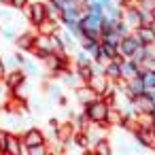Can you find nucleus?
Returning <instances> with one entry per match:
<instances>
[{"instance_id": "nucleus-1", "label": "nucleus", "mask_w": 155, "mask_h": 155, "mask_svg": "<svg viewBox=\"0 0 155 155\" xmlns=\"http://www.w3.org/2000/svg\"><path fill=\"white\" fill-rule=\"evenodd\" d=\"M110 108H113V104H110L108 100L100 98V96L94 98V100H89L87 104H83V110L87 113L89 121H91V123H100V125H108ZM108 127H110V125H108Z\"/></svg>"}, {"instance_id": "nucleus-2", "label": "nucleus", "mask_w": 155, "mask_h": 155, "mask_svg": "<svg viewBox=\"0 0 155 155\" xmlns=\"http://www.w3.org/2000/svg\"><path fill=\"white\" fill-rule=\"evenodd\" d=\"M45 70L49 72V77H62L66 70H70V53H58L53 51L45 62Z\"/></svg>"}, {"instance_id": "nucleus-3", "label": "nucleus", "mask_w": 155, "mask_h": 155, "mask_svg": "<svg viewBox=\"0 0 155 155\" xmlns=\"http://www.w3.org/2000/svg\"><path fill=\"white\" fill-rule=\"evenodd\" d=\"M24 13H26V19H28V24L36 30L43 21H47L49 19V13H47V2L45 0H32V2L24 9Z\"/></svg>"}, {"instance_id": "nucleus-4", "label": "nucleus", "mask_w": 155, "mask_h": 155, "mask_svg": "<svg viewBox=\"0 0 155 155\" xmlns=\"http://www.w3.org/2000/svg\"><path fill=\"white\" fill-rule=\"evenodd\" d=\"M132 104H134V108L138 110V113H151L153 108H155V91H142V94H138V96H134L132 98Z\"/></svg>"}, {"instance_id": "nucleus-5", "label": "nucleus", "mask_w": 155, "mask_h": 155, "mask_svg": "<svg viewBox=\"0 0 155 155\" xmlns=\"http://www.w3.org/2000/svg\"><path fill=\"white\" fill-rule=\"evenodd\" d=\"M36 36H38V30H36V32H32V30H24V32H19L17 38H15V47H17V51L32 53V49H34V45H36Z\"/></svg>"}, {"instance_id": "nucleus-6", "label": "nucleus", "mask_w": 155, "mask_h": 155, "mask_svg": "<svg viewBox=\"0 0 155 155\" xmlns=\"http://www.w3.org/2000/svg\"><path fill=\"white\" fill-rule=\"evenodd\" d=\"M140 47H142V43L138 41V36H136L134 32H130V34H125V36L121 38V43H119V53H121L123 58H134V53H136Z\"/></svg>"}, {"instance_id": "nucleus-7", "label": "nucleus", "mask_w": 155, "mask_h": 155, "mask_svg": "<svg viewBox=\"0 0 155 155\" xmlns=\"http://www.w3.org/2000/svg\"><path fill=\"white\" fill-rule=\"evenodd\" d=\"M132 138L144 149V151H151L153 144H155V130H149V127H136L132 132Z\"/></svg>"}, {"instance_id": "nucleus-8", "label": "nucleus", "mask_w": 155, "mask_h": 155, "mask_svg": "<svg viewBox=\"0 0 155 155\" xmlns=\"http://www.w3.org/2000/svg\"><path fill=\"white\" fill-rule=\"evenodd\" d=\"M21 140L30 149V147H36V144H45L47 142V136H45V132L41 127H28V130L21 132Z\"/></svg>"}, {"instance_id": "nucleus-9", "label": "nucleus", "mask_w": 155, "mask_h": 155, "mask_svg": "<svg viewBox=\"0 0 155 155\" xmlns=\"http://www.w3.org/2000/svg\"><path fill=\"white\" fill-rule=\"evenodd\" d=\"M142 70H144V68H142L134 58H125V60H123V64H121V79L132 81L134 77L142 74Z\"/></svg>"}, {"instance_id": "nucleus-10", "label": "nucleus", "mask_w": 155, "mask_h": 155, "mask_svg": "<svg viewBox=\"0 0 155 155\" xmlns=\"http://www.w3.org/2000/svg\"><path fill=\"white\" fill-rule=\"evenodd\" d=\"M26 79H28V74L24 72V68H15V70H9L2 81H5V85H7V89L13 91L15 87H19L21 83H26Z\"/></svg>"}, {"instance_id": "nucleus-11", "label": "nucleus", "mask_w": 155, "mask_h": 155, "mask_svg": "<svg viewBox=\"0 0 155 155\" xmlns=\"http://www.w3.org/2000/svg\"><path fill=\"white\" fill-rule=\"evenodd\" d=\"M87 85H89V87H91L98 96H102V94H104V91L113 85V81H110L104 72H100V74H91V79L87 81Z\"/></svg>"}, {"instance_id": "nucleus-12", "label": "nucleus", "mask_w": 155, "mask_h": 155, "mask_svg": "<svg viewBox=\"0 0 155 155\" xmlns=\"http://www.w3.org/2000/svg\"><path fill=\"white\" fill-rule=\"evenodd\" d=\"M123 55H119L117 60H108L106 64H104V74L115 83V81H119L121 79V64H123Z\"/></svg>"}, {"instance_id": "nucleus-13", "label": "nucleus", "mask_w": 155, "mask_h": 155, "mask_svg": "<svg viewBox=\"0 0 155 155\" xmlns=\"http://www.w3.org/2000/svg\"><path fill=\"white\" fill-rule=\"evenodd\" d=\"M123 19L132 26V30H136V28L140 26V7H138L136 2L123 7Z\"/></svg>"}, {"instance_id": "nucleus-14", "label": "nucleus", "mask_w": 155, "mask_h": 155, "mask_svg": "<svg viewBox=\"0 0 155 155\" xmlns=\"http://www.w3.org/2000/svg\"><path fill=\"white\" fill-rule=\"evenodd\" d=\"M83 13H85V11H83L81 7H70V9H64V11L60 13V21H62V26H70V24L79 21Z\"/></svg>"}, {"instance_id": "nucleus-15", "label": "nucleus", "mask_w": 155, "mask_h": 155, "mask_svg": "<svg viewBox=\"0 0 155 155\" xmlns=\"http://www.w3.org/2000/svg\"><path fill=\"white\" fill-rule=\"evenodd\" d=\"M60 79H62V85H64L66 89H72V91H74L77 87H81V85H83V81L79 79V74L74 72V68L66 70V72H64V74H62Z\"/></svg>"}, {"instance_id": "nucleus-16", "label": "nucleus", "mask_w": 155, "mask_h": 155, "mask_svg": "<svg viewBox=\"0 0 155 155\" xmlns=\"http://www.w3.org/2000/svg\"><path fill=\"white\" fill-rule=\"evenodd\" d=\"M60 36H62V43H64V47H66V53H74V51L79 49V38H74V36L70 34V30H66L64 26L60 28Z\"/></svg>"}, {"instance_id": "nucleus-17", "label": "nucleus", "mask_w": 155, "mask_h": 155, "mask_svg": "<svg viewBox=\"0 0 155 155\" xmlns=\"http://www.w3.org/2000/svg\"><path fill=\"white\" fill-rule=\"evenodd\" d=\"M74 96H77V100L81 102V106H83V104H87L89 100L98 98V94H96V91H94V89H91L87 83H83L81 87H77V89H74Z\"/></svg>"}, {"instance_id": "nucleus-18", "label": "nucleus", "mask_w": 155, "mask_h": 155, "mask_svg": "<svg viewBox=\"0 0 155 155\" xmlns=\"http://www.w3.org/2000/svg\"><path fill=\"white\" fill-rule=\"evenodd\" d=\"M134 34L138 36V41H140L142 45H153V43H155V32H153L151 26H138V28L134 30Z\"/></svg>"}, {"instance_id": "nucleus-19", "label": "nucleus", "mask_w": 155, "mask_h": 155, "mask_svg": "<svg viewBox=\"0 0 155 155\" xmlns=\"http://www.w3.org/2000/svg\"><path fill=\"white\" fill-rule=\"evenodd\" d=\"M21 147H24L21 134H13V132H11L9 144H7V155H21Z\"/></svg>"}, {"instance_id": "nucleus-20", "label": "nucleus", "mask_w": 155, "mask_h": 155, "mask_svg": "<svg viewBox=\"0 0 155 155\" xmlns=\"http://www.w3.org/2000/svg\"><path fill=\"white\" fill-rule=\"evenodd\" d=\"M113 151H115V147H113V142H110V136L98 140V142L91 147V153H98V155H113Z\"/></svg>"}, {"instance_id": "nucleus-21", "label": "nucleus", "mask_w": 155, "mask_h": 155, "mask_svg": "<svg viewBox=\"0 0 155 155\" xmlns=\"http://www.w3.org/2000/svg\"><path fill=\"white\" fill-rule=\"evenodd\" d=\"M60 28H62V21H60V19H55V17H49V19H47V21H43L36 30H38V32H43V34H53V32H58Z\"/></svg>"}, {"instance_id": "nucleus-22", "label": "nucleus", "mask_w": 155, "mask_h": 155, "mask_svg": "<svg viewBox=\"0 0 155 155\" xmlns=\"http://www.w3.org/2000/svg\"><path fill=\"white\" fill-rule=\"evenodd\" d=\"M104 15H108V17L117 24V21H121V19H123V7H121V5H117V2H110L108 7H104Z\"/></svg>"}, {"instance_id": "nucleus-23", "label": "nucleus", "mask_w": 155, "mask_h": 155, "mask_svg": "<svg viewBox=\"0 0 155 155\" xmlns=\"http://www.w3.org/2000/svg\"><path fill=\"white\" fill-rule=\"evenodd\" d=\"M43 87H45V91L49 94V98H53V100H60V98L64 96V87H62L60 83H55V81H51V83H45Z\"/></svg>"}, {"instance_id": "nucleus-24", "label": "nucleus", "mask_w": 155, "mask_h": 155, "mask_svg": "<svg viewBox=\"0 0 155 155\" xmlns=\"http://www.w3.org/2000/svg\"><path fill=\"white\" fill-rule=\"evenodd\" d=\"M144 68V66H142ZM142 81H144V87L149 89V91H155V66L153 68H144L142 70Z\"/></svg>"}, {"instance_id": "nucleus-25", "label": "nucleus", "mask_w": 155, "mask_h": 155, "mask_svg": "<svg viewBox=\"0 0 155 155\" xmlns=\"http://www.w3.org/2000/svg\"><path fill=\"white\" fill-rule=\"evenodd\" d=\"M121 38H123V36H121L115 28H110V30H104V32H102V43H110V45H117V47H119Z\"/></svg>"}, {"instance_id": "nucleus-26", "label": "nucleus", "mask_w": 155, "mask_h": 155, "mask_svg": "<svg viewBox=\"0 0 155 155\" xmlns=\"http://www.w3.org/2000/svg\"><path fill=\"white\" fill-rule=\"evenodd\" d=\"M74 64H83V66H91L94 64V58H91V53H87L85 49H77L74 51Z\"/></svg>"}, {"instance_id": "nucleus-27", "label": "nucleus", "mask_w": 155, "mask_h": 155, "mask_svg": "<svg viewBox=\"0 0 155 155\" xmlns=\"http://www.w3.org/2000/svg\"><path fill=\"white\" fill-rule=\"evenodd\" d=\"M21 68H24V72H26L28 77H32V79H38V77H41V68H38L36 62H32L30 58H26V62L21 64Z\"/></svg>"}, {"instance_id": "nucleus-28", "label": "nucleus", "mask_w": 155, "mask_h": 155, "mask_svg": "<svg viewBox=\"0 0 155 155\" xmlns=\"http://www.w3.org/2000/svg\"><path fill=\"white\" fill-rule=\"evenodd\" d=\"M70 121H72V123H74V127H77V130H87V125H89V123H91V121H89V117H87V113H85V110H81V113H77V115H74V117H72V119H70Z\"/></svg>"}, {"instance_id": "nucleus-29", "label": "nucleus", "mask_w": 155, "mask_h": 155, "mask_svg": "<svg viewBox=\"0 0 155 155\" xmlns=\"http://www.w3.org/2000/svg\"><path fill=\"white\" fill-rule=\"evenodd\" d=\"M72 68H74V72L79 74V79H81L83 83H87V81L91 79V74H94V70H91V66H83V64H74Z\"/></svg>"}, {"instance_id": "nucleus-30", "label": "nucleus", "mask_w": 155, "mask_h": 155, "mask_svg": "<svg viewBox=\"0 0 155 155\" xmlns=\"http://www.w3.org/2000/svg\"><path fill=\"white\" fill-rule=\"evenodd\" d=\"M17 34H19V30L15 26H11V24H5L2 26V32H0V36H2L5 41H9V43H13L17 38Z\"/></svg>"}, {"instance_id": "nucleus-31", "label": "nucleus", "mask_w": 155, "mask_h": 155, "mask_svg": "<svg viewBox=\"0 0 155 155\" xmlns=\"http://www.w3.org/2000/svg\"><path fill=\"white\" fill-rule=\"evenodd\" d=\"M100 43H102V41H96V38H81V41H79V47L85 49L87 53H94V51L98 49Z\"/></svg>"}, {"instance_id": "nucleus-32", "label": "nucleus", "mask_w": 155, "mask_h": 155, "mask_svg": "<svg viewBox=\"0 0 155 155\" xmlns=\"http://www.w3.org/2000/svg\"><path fill=\"white\" fill-rule=\"evenodd\" d=\"M11 19H15V9L13 7H0V21L9 24Z\"/></svg>"}, {"instance_id": "nucleus-33", "label": "nucleus", "mask_w": 155, "mask_h": 155, "mask_svg": "<svg viewBox=\"0 0 155 155\" xmlns=\"http://www.w3.org/2000/svg\"><path fill=\"white\" fill-rule=\"evenodd\" d=\"M9 136H11V132H9V130L0 127V153H2V155H7V144H9Z\"/></svg>"}, {"instance_id": "nucleus-34", "label": "nucleus", "mask_w": 155, "mask_h": 155, "mask_svg": "<svg viewBox=\"0 0 155 155\" xmlns=\"http://www.w3.org/2000/svg\"><path fill=\"white\" fill-rule=\"evenodd\" d=\"M153 21H155V17H153V11L140 9V26H151Z\"/></svg>"}, {"instance_id": "nucleus-35", "label": "nucleus", "mask_w": 155, "mask_h": 155, "mask_svg": "<svg viewBox=\"0 0 155 155\" xmlns=\"http://www.w3.org/2000/svg\"><path fill=\"white\" fill-rule=\"evenodd\" d=\"M134 60H136L140 66H144V62H147V45H142V47L134 53Z\"/></svg>"}, {"instance_id": "nucleus-36", "label": "nucleus", "mask_w": 155, "mask_h": 155, "mask_svg": "<svg viewBox=\"0 0 155 155\" xmlns=\"http://www.w3.org/2000/svg\"><path fill=\"white\" fill-rule=\"evenodd\" d=\"M5 62H7V68H9V70H15V68H21V66H19V62H17V58H15V53H11V55H7V58H5Z\"/></svg>"}, {"instance_id": "nucleus-37", "label": "nucleus", "mask_w": 155, "mask_h": 155, "mask_svg": "<svg viewBox=\"0 0 155 155\" xmlns=\"http://www.w3.org/2000/svg\"><path fill=\"white\" fill-rule=\"evenodd\" d=\"M30 2H32V0H11V7H13L15 11H24Z\"/></svg>"}, {"instance_id": "nucleus-38", "label": "nucleus", "mask_w": 155, "mask_h": 155, "mask_svg": "<svg viewBox=\"0 0 155 155\" xmlns=\"http://www.w3.org/2000/svg\"><path fill=\"white\" fill-rule=\"evenodd\" d=\"M136 5L140 9H147V11H153L155 9V0H136Z\"/></svg>"}, {"instance_id": "nucleus-39", "label": "nucleus", "mask_w": 155, "mask_h": 155, "mask_svg": "<svg viewBox=\"0 0 155 155\" xmlns=\"http://www.w3.org/2000/svg\"><path fill=\"white\" fill-rule=\"evenodd\" d=\"M9 72V68H7V62H5V58L0 55V79H5V74Z\"/></svg>"}, {"instance_id": "nucleus-40", "label": "nucleus", "mask_w": 155, "mask_h": 155, "mask_svg": "<svg viewBox=\"0 0 155 155\" xmlns=\"http://www.w3.org/2000/svg\"><path fill=\"white\" fill-rule=\"evenodd\" d=\"M58 106H62V108H66V106H68V98H66V96H62V98L58 100Z\"/></svg>"}, {"instance_id": "nucleus-41", "label": "nucleus", "mask_w": 155, "mask_h": 155, "mask_svg": "<svg viewBox=\"0 0 155 155\" xmlns=\"http://www.w3.org/2000/svg\"><path fill=\"white\" fill-rule=\"evenodd\" d=\"M7 91H9V89H7V85H5V81H2V79H0V98H2V96H5Z\"/></svg>"}, {"instance_id": "nucleus-42", "label": "nucleus", "mask_w": 155, "mask_h": 155, "mask_svg": "<svg viewBox=\"0 0 155 155\" xmlns=\"http://www.w3.org/2000/svg\"><path fill=\"white\" fill-rule=\"evenodd\" d=\"M151 28H153V32H155V21H153V24H151Z\"/></svg>"}, {"instance_id": "nucleus-43", "label": "nucleus", "mask_w": 155, "mask_h": 155, "mask_svg": "<svg viewBox=\"0 0 155 155\" xmlns=\"http://www.w3.org/2000/svg\"><path fill=\"white\" fill-rule=\"evenodd\" d=\"M0 32H2V21H0Z\"/></svg>"}, {"instance_id": "nucleus-44", "label": "nucleus", "mask_w": 155, "mask_h": 155, "mask_svg": "<svg viewBox=\"0 0 155 155\" xmlns=\"http://www.w3.org/2000/svg\"><path fill=\"white\" fill-rule=\"evenodd\" d=\"M153 17H155V9H153Z\"/></svg>"}, {"instance_id": "nucleus-45", "label": "nucleus", "mask_w": 155, "mask_h": 155, "mask_svg": "<svg viewBox=\"0 0 155 155\" xmlns=\"http://www.w3.org/2000/svg\"><path fill=\"white\" fill-rule=\"evenodd\" d=\"M151 151H155V144H153V149H151Z\"/></svg>"}]
</instances>
